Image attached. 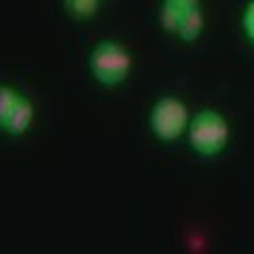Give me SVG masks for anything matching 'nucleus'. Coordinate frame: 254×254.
Segmentation results:
<instances>
[{
  "label": "nucleus",
  "mask_w": 254,
  "mask_h": 254,
  "mask_svg": "<svg viewBox=\"0 0 254 254\" xmlns=\"http://www.w3.org/2000/svg\"><path fill=\"white\" fill-rule=\"evenodd\" d=\"M231 129L225 117L216 110H201L189 127V142L201 157H214L225 150Z\"/></svg>",
  "instance_id": "1"
},
{
  "label": "nucleus",
  "mask_w": 254,
  "mask_h": 254,
  "mask_svg": "<svg viewBox=\"0 0 254 254\" xmlns=\"http://www.w3.org/2000/svg\"><path fill=\"white\" fill-rule=\"evenodd\" d=\"M203 30V15L199 11V6H195V9H189L185 15H182L180 19V28H178V34L182 41H195V38H199Z\"/></svg>",
  "instance_id": "5"
},
{
  "label": "nucleus",
  "mask_w": 254,
  "mask_h": 254,
  "mask_svg": "<svg viewBox=\"0 0 254 254\" xmlns=\"http://www.w3.org/2000/svg\"><path fill=\"white\" fill-rule=\"evenodd\" d=\"M163 4L172 6V9L180 11L182 15H185L189 9H195V6H199V0H163Z\"/></svg>",
  "instance_id": "10"
},
{
  "label": "nucleus",
  "mask_w": 254,
  "mask_h": 254,
  "mask_svg": "<svg viewBox=\"0 0 254 254\" xmlns=\"http://www.w3.org/2000/svg\"><path fill=\"white\" fill-rule=\"evenodd\" d=\"M32 119H34V108H32V102L26 100V98H19L17 106H15V110L11 113L9 121H6V125L2 127V129L9 131L11 136H21V133L32 125Z\"/></svg>",
  "instance_id": "4"
},
{
  "label": "nucleus",
  "mask_w": 254,
  "mask_h": 254,
  "mask_svg": "<svg viewBox=\"0 0 254 254\" xmlns=\"http://www.w3.org/2000/svg\"><path fill=\"white\" fill-rule=\"evenodd\" d=\"M187 123H189V110L178 98L165 95V98L157 100L153 113H150V129H153L157 140L174 142L182 136Z\"/></svg>",
  "instance_id": "3"
},
{
  "label": "nucleus",
  "mask_w": 254,
  "mask_h": 254,
  "mask_svg": "<svg viewBox=\"0 0 254 254\" xmlns=\"http://www.w3.org/2000/svg\"><path fill=\"white\" fill-rule=\"evenodd\" d=\"M242 26H244L246 36H248L250 43L254 45V0H250L248 6H246L244 17H242Z\"/></svg>",
  "instance_id": "9"
},
{
  "label": "nucleus",
  "mask_w": 254,
  "mask_h": 254,
  "mask_svg": "<svg viewBox=\"0 0 254 254\" xmlns=\"http://www.w3.org/2000/svg\"><path fill=\"white\" fill-rule=\"evenodd\" d=\"M91 74L98 83L113 87L123 83L131 70V55L127 53L119 43L102 41L93 49L89 58Z\"/></svg>",
  "instance_id": "2"
},
{
  "label": "nucleus",
  "mask_w": 254,
  "mask_h": 254,
  "mask_svg": "<svg viewBox=\"0 0 254 254\" xmlns=\"http://www.w3.org/2000/svg\"><path fill=\"white\" fill-rule=\"evenodd\" d=\"M19 102V95L15 93L13 89H9V87H2L0 89V125H6V121H9L11 113L15 110V106H17Z\"/></svg>",
  "instance_id": "7"
},
{
  "label": "nucleus",
  "mask_w": 254,
  "mask_h": 254,
  "mask_svg": "<svg viewBox=\"0 0 254 254\" xmlns=\"http://www.w3.org/2000/svg\"><path fill=\"white\" fill-rule=\"evenodd\" d=\"M180 19H182V13L172 9V6L163 4L161 9V26L168 30V32H176L178 34V28H180Z\"/></svg>",
  "instance_id": "8"
},
{
  "label": "nucleus",
  "mask_w": 254,
  "mask_h": 254,
  "mask_svg": "<svg viewBox=\"0 0 254 254\" xmlns=\"http://www.w3.org/2000/svg\"><path fill=\"white\" fill-rule=\"evenodd\" d=\"M98 2L100 0H64L68 13L76 19H89L98 13Z\"/></svg>",
  "instance_id": "6"
}]
</instances>
